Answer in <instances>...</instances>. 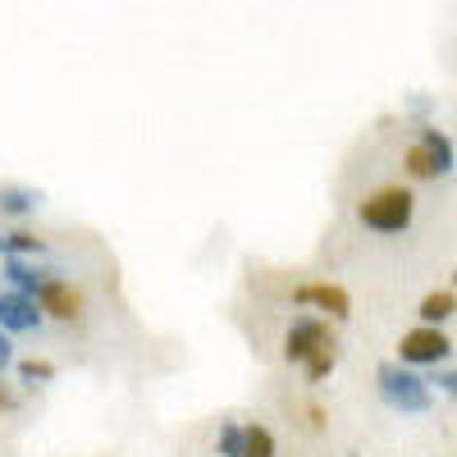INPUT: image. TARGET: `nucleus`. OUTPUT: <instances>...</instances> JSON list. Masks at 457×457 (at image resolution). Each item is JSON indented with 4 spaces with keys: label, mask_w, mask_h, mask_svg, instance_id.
I'll use <instances>...</instances> for the list:
<instances>
[{
    "label": "nucleus",
    "mask_w": 457,
    "mask_h": 457,
    "mask_svg": "<svg viewBox=\"0 0 457 457\" xmlns=\"http://www.w3.org/2000/svg\"><path fill=\"white\" fill-rule=\"evenodd\" d=\"M243 444H247V426H234V421L220 426V439H215L220 457H243Z\"/></svg>",
    "instance_id": "13"
},
{
    "label": "nucleus",
    "mask_w": 457,
    "mask_h": 457,
    "mask_svg": "<svg viewBox=\"0 0 457 457\" xmlns=\"http://www.w3.org/2000/svg\"><path fill=\"white\" fill-rule=\"evenodd\" d=\"M416 316H421L426 325H444L448 316H457V288H435L421 297V307H416Z\"/></svg>",
    "instance_id": "10"
},
{
    "label": "nucleus",
    "mask_w": 457,
    "mask_h": 457,
    "mask_svg": "<svg viewBox=\"0 0 457 457\" xmlns=\"http://www.w3.org/2000/svg\"><path fill=\"white\" fill-rule=\"evenodd\" d=\"M334 361H338V353H334V338H329L325 348H316V353L307 357V379H312V385H320V379L334 370Z\"/></svg>",
    "instance_id": "14"
},
{
    "label": "nucleus",
    "mask_w": 457,
    "mask_h": 457,
    "mask_svg": "<svg viewBox=\"0 0 457 457\" xmlns=\"http://www.w3.org/2000/svg\"><path fill=\"white\" fill-rule=\"evenodd\" d=\"M42 320H46V312H42V302H37L32 293H23V288L0 293V329L28 334V329H42Z\"/></svg>",
    "instance_id": "6"
},
{
    "label": "nucleus",
    "mask_w": 457,
    "mask_h": 457,
    "mask_svg": "<svg viewBox=\"0 0 457 457\" xmlns=\"http://www.w3.org/2000/svg\"><path fill=\"white\" fill-rule=\"evenodd\" d=\"M453 288H457V270H453Z\"/></svg>",
    "instance_id": "20"
},
{
    "label": "nucleus",
    "mask_w": 457,
    "mask_h": 457,
    "mask_svg": "<svg viewBox=\"0 0 457 457\" xmlns=\"http://www.w3.org/2000/svg\"><path fill=\"white\" fill-rule=\"evenodd\" d=\"M403 165H407V174H411V179H439V174H448V170H453V142H448L435 124H426V129H421V137H416V142L407 146Z\"/></svg>",
    "instance_id": "3"
},
{
    "label": "nucleus",
    "mask_w": 457,
    "mask_h": 457,
    "mask_svg": "<svg viewBox=\"0 0 457 457\" xmlns=\"http://www.w3.org/2000/svg\"><path fill=\"white\" fill-rule=\"evenodd\" d=\"M430 385H439L448 398H457V370H448V366H435V379Z\"/></svg>",
    "instance_id": "17"
},
{
    "label": "nucleus",
    "mask_w": 457,
    "mask_h": 457,
    "mask_svg": "<svg viewBox=\"0 0 457 457\" xmlns=\"http://www.w3.org/2000/svg\"><path fill=\"white\" fill-rule=\"evenodd\" d=\"M5 279H10L14 288H23V293L37 297V288L51 279V270H37V265H28L23 256H5Z\"/></svg>",
    "instance_id": "11"
},
{
    "label": "nucleus",
    "mask_w": 457,
    "mask_h": 457,
    "mask_svg": "<svg viewBox=\"0 0 457 457\" xmlns=\"http://www.w3.org/2000/svg\"><path fill=\"white\" fill-rule=\"evenodd\" d=\"M361 224L375 228V234H403V228L411 224L416 215V197L407 193V187H379V193H370L361 202Z\"/></svg>",
    "instance_id": "2"
},
{
    "label": "nucleus",
    "mask_w": 457,
    "mask_h": 457,
    "mask_svg": "<svg viewBox=\"0 0 457 457\" xmlns=\"http://www.w3.org/2000/svg\"><path fill=\"white\" fill-rule=\"evenodd\" d=\"M19 379L23 385H46V379H55V366L51 361H19Z\"/></svg>",
    "instance_id": "16"
},
{
    "label": "nucleus",
    "mask_w": 457,
    "mask_h": 457,
    "mask_svg": "<svg viewBox=\"0 0 457 457\" xmlns=\"http://www.w3.org/2000/svg\"><path fill=\"white\" fill-rule=\"evenodd\" d=\"M14 366V343H10V329H0V375Z\"/></svg>",
    "instance_id": "18"
},
{
    "label": "nucleus",
    "mask_w": 457,
    "mask_h": 457,
    "mask_svg": "<svg viewBox=\"0 0 457 457\" xmlns=\"http://www.w3.org/2000/svg\"><path fill=\"white\" fill-rule=\"evenodd\" d=\"M42 238L28 234V228H14V234H0V256H42Z\"/></svg>",
    "instance_id": "12"
},
{
    "label": "nucleus",
    "mask_w": 457,
    "mask_h": 457,
    "mask_svg": "<svg viewBox=\"0 0 457 457\" xmlns=\"http://www.w3.org/2000/svg\"><path fill=\"white\" fill-rule=\"evenodd\" d=\"M14 407H19L14 389H10V385H0V411H14Z\"/></svg>",
    "instance_id": "19"
},
{
    "label": "nucleus",
    "mask_w": 457,
    "mask_h": 457,
    "mask_svg": "<svg viewBox=\"0 0 457 457\" xmlns=\"http://www.w3.org/2000/svg\"><path fill=\"white\" fill-rule=\"evenodd\" d=\"M334 334H329V320L325 316H293V325L284 329V361L293 366H307V357L316 348H325Z\"/></svg>",
    "instance_id": "5"
},
{
    "label": "nucleus",
    "mask_w": 457,
    "mask_h": 457,
    "mask_svg": "<svg viewBox=\"0 0 457 457\" xmlns=\"http://www.w3.org/2000/svg\"><path fill=\"white\" fill-rule=\"evenodd\" d=\"M37 206H42V193H37V187L0 183V215H10V220H23V215H32Z\"/></svg>",
    "instance_id": "9"
},
{
    "label": "nucleus",
    "mask_w": 457,
    "mask_h": 457,
    "mask_svg": "<svg viewBox=\"0 0 457 457\" xmlns=\"http://www.w3.org/2000/svg\"><path fill=\"white\" fill-rule=\"evenodd\" d=\"M375 385H379V398H385L394 411L403 416H426L435 394H430V379H421L407 361H385L375 370Z\"/></svg>",
    "instance_id": "1"
},
{
    "label": "nucleus",
    "mask_w": 457,
    "mask_h": 457,
    "mask_svg": "<svg viewBox=\"0 0 457 457\" xmlns=\"http://www.w3.org/2000/svg\"><path fill=\"white\" fill-rule=\"evenodd\" d=\"M37 302H42V312L51 320H79L83 316V293L73 284H64V279H55V275L37 288Z\"/></svg>",
    "instance_id": "8"
},
{
    "label": "nucleus",
    "mask_w": 457,
    "mask_h": 457,
    "mask_svg": "<svg viewBox=\"0 0 457 457\" xmlns=\"http://www.w3.org/2000/svg\"><path fill=\"white\" fill-rule=\"evenodd\" d=\"M293 302H297V307H316L329 320H348L353 316V297L343 293L338 284H297L293 288Z\"/></svg>",
    "instance_id": "7"
},
{
    "label": "nucleus",
    "mask_w": 457,
    "mask_h": 457,
    "mask_svg": "<svg viewBox=\"0 0 457 457\" xmlns=\"http://www.w3.org/2000/svg\"><path fill=\"white\" fill-rule=\"evenodd\" d=\"M243 457H275V435L265 426H247V444H243Z\"/></svg>",
    "instance_id": "15"
},
{
    "label": "nucleus",
    "mask_w": 457,
    "mask_h": 457,
    "mask_svg": "<svg viewBox=\"0 0 457 457\" xmlns=\"http://www.w3.org/2000/svg\"><path fill=\"white\" fill-rule=\"evenodd\" d=\"M448 357H453V338L439 325L421 320L398 338V361H407V366H448Z\"/></svg>",
    "instance_id": "4"
}]
</instances>
